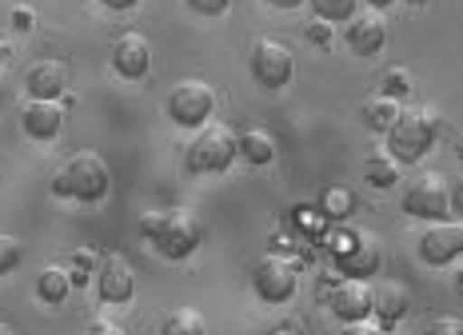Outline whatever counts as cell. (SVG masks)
Listing matches in <instances>:
<instances>
[{"mask_svg":"<svg viewBox=\"0 0 463 335\" xmlns=\"http://www.w3.org/2000/svg\"><path fill=\"white\" fill-rule=\"evenodd\" d=\"M140 236L156 247L164 260H188L200 247V239H204V228L188 208H168V212H144Z\"/></svg>","mask_w":463,"mask_h":335,"instance_id":"cell-1","label":"cell"},{"mask_svg":"<svg viewBox=\"0 0 463 335\" xmlns=\"http://www.w3.org/2000/svg\"><path fill=\"white\" fill-rule=\"evenodd\" d=\"M112 188V172L104 156L96 152H72L61 168L52 172V191L64 200H80V204H100Z\"/></svg>","mask_w":463,"mask_h":335,"instance_id":"cell-2","label":"cell"},{"mask_svg":"<svg viewBox=\"0 0 463 335\" xmlns=\"http://www.w3.org/2000/svg\"><path fill=\"white\" fill-rule=\"evenodd\" d=\"M436 136H439V116L431 108H403L395 124L388 128V156L395 164H416L423 160L431 148H436Z\"/></svg>","mask_w":463,"mask_h":335,"instance_id":"cell-3","label":"cell"},{"mask_svg":"<svg viewBox=\"0 0 463 335\" xmlns=\"http://www.w3.org/2000/svg\"><path fill=\"white\" fill-rule=\"evenodd\" d=\"M240 156V132H232L228 124H204L196 128V136L188 140L184 148V164L196 176H216V172H228L232 160Z\"/></svg>","mask_w":463,"mask_h":335,"instance_id":"cell-4","label":"cell"},{"mask_svg":"<svg viewBox=\"0 0 463 335\" xmlns=\"http://www.w3.org/2000/svg\"><path fill=\"white\" fill-rule=\"evenodd\" d=\"M248 72H252V80L260 88L279 92L292 84L296 56H292V48L284 41H276V36H260V41H252V48H248Z\"/></svg>","mask_w":463,"mask_h":335,"instance_id":"cell-5","label":"cell"},{"mask_svg":"<svg viewBox=\"0 0 463 335\" xmlns=\"http://www.w3.org/2000/svg\"><path fill=\"white\" fill-rule=\"evenodd\" d=\"M403 212L416 219H448L451 216V184L443 172H420L400 196Z\"/></svg>","mask_w":463,"mask_h":335,"instance_id":"cell-6","label":"cell"},{"mask_svg":"<svg viewBox=\"0 0 463 335\" xmlns=\"http://www.w3.org/2000/svg\"><path fill=\"white\" fill-rule=\"evenodd\" d=\"M164 108H168L172 124L196 132V128H204L212 120V112H216V92H212V84H204V80H180V84H172Z\"/></svg>","mask_w":463,"mask_h":335,"instance_id":"cell-7","label":"cell"},{"mask_svg":"<svg viewBox=\"0 0 463 335\" xmlns=\"http://www.w3.org/2000/svg\"><path fill=\"white\" fill-rule=\"evenodd\" d=\"M332 256H335V267H340L344 280H372L383 260L372 232H344L332 244Z\"/></svg>","mask_w":463,"mask_h":335,"instance_id":"cell-8","label":"cell"},{"mask_svg":"<svg viewBox=\"0 0 463 335\" xmlns=\"http://www.w3.org/2000/svg\"><path fill=\"white\" fill-rule=\"evenodd\" d=\"M420 260L431 267H448L463 256V219H431L416 239Z\"/></svg>","mask_w":463,"mask_h":335,"instance_id":"cell-9","label":"cell"},{"mask_svg":"<svg viewBox=\"0 0 463 335\" xmlns=\"http://www.w3.org/2000/svg\"><path fill=\"white\" fill-rule=\"evenodd\" d=\"M296 264L284 260V256H264L256 267H252V287L264 303H288L296 295Z\"/></svg>","mask_w":463,"mask_h":335,"instance_id":"cell-10","label":"cell"},{"mask_svg":"<svg viewBox=\"0 0 463 335\" xmlns=\"http://www.w3.org/2000/svg\"><path fill=\"white\" fill-rule=\"evenodd\" d=\"M96 295H100V303H128L132 295H137V272H132V264L124 260V256H100V264H96Z\"/></svg>","mask_w":463,"mask_h":335,"instance_id":"cell-11","label":"cell"},{"mask_svg":"<svg viewBox=\"0 0 463 335\" xmlns=\"http://www.w3.org/2000/svg\"><path fill=\"white\" fill-rule=\"evenodd\" d=\"M327 303H332V315H340L344 323L368 320L375 308V287H372V280H335Z\"/></svg>","mask_w":463,"mask_h":335,"instance_id":"cell-12","label":"cell"},{"mask_svg":"<svg viewBox=\"0 0 463 335\" xmlns=\"http://www.w3.org/2000/svg\"><path fill=\"white\" fill-rule=\"evenodd\" d=\"M152 69V44L140 33H124L112 41V72L124 80H144Z\"/></svg>","mask_w":463,"mask_h":335,"instance_id":"cell-13","label":"cell"},{"mask_svg":"<svg viewBox=\"0 0 463 335\" xmlns=\"http://www.w3.org/2000/svg\"><path fill=\"white\" fill-rule=\"evenodd\" d=\"M344 41H347V48H352L355 56H380L383 44H388V21H383L375 8L355 13L352 21H347V28H344Z\"/></svg>","mask_w":463,"mask_h":335,"instance_id":"cell-14","label":"cell"},{"mask_svg":"<svg viewBox=\"0 0 463 335\" xmlns=\"http://www.w3.org/2000/svg\"><path fill=\"white\" fill-rule=\"evenodd\" d=\"M72 84V72L64 60H36L24 76V88L28 100H64Z\"/></svg>","mask_w":463,"mask_h":335,"instance_id":"cell-15","label":"cell"},{"mask_svg":"<svg viewBox=\"0 0 463 335\" xmlns=\"http://www.w3.org/2000/svg\"><path fill=\"white\" fill-rule=\"evenodd\" d=\"M21 128L33 140H56L64 128V100H28L21 108Z\"/></svg>","mask_w":463,"mask_h":335,"instance_id":"cell-16","label":"cell"},{"mask_svg":"<svg viewBox=\"0 0 463 335\" xmlns=\"http://www.w3.org/2000/svg\"><path fill=\"white\" fill-rule=\"evenodd\" d=\"M375 287V308L372 315H380L383 323H400L411 308V292L403 287L400 280H383V284H372Z\"/></svg>","mask_w":463,"mask_h":335,"instance_id":"cell-17","label":"cell"},{"mask_svg":"<svg viewBox=\"0 0 463 335\" xmlns=\"http://www.w3.org/2000/svg\"><path fill=\"white\" fill-rule=\"evenodd\" d=\"M400 100H392V96H372V100L360 104V120L368 132H380V136H388V128L395 124V116H400Z\"/></svg>","mask_w":463,"mask_h":335,"instance_id":"cell-18","label":"cell"},{"mask_svg":"<svg viewBox=\"0 0 463 335\" xmlns=\"http://www.w3.org/2000/svg\"><path fill=\"white\" fill-rule=\"evenodd\" d=\"M72 272L69 267H41V275H36V295H41L44 303H64L72 292Z\"/></svg>","mask_w":463,"mask_h":335,"instance_id":"cell-19","label":"cell"},{"mask_svg":"<svg viewBox=\"0 0 463 335\" xmlns=\"http://www.w3.org/2000/svg\"><path fill=\"white\" fill-rule=\"evenodd\" d=\"M240 156H244L248 164H256V168L272 164V160H276V140L268 136L264 128H248V132H240Z\"/></svg>","mask_w":463,"mask_h":335,"instance_id":"cell-20","label":"cell"},{"mask_svg":"<svg viewBox=\"0 0 463 335\" xmlns=\"http://www.w3.org/2000/svg\"><path fill=\"white\" fill-rule=\"evenodd\" d=\"M364 180H368L372 188H395L400 184V164H395L388 152H372V156L364 160Z\"/></svg>","mask_w":463,"mask_h":335,"instance_id":"cell-21","label":"cell"},{"mask_svg":"<svg viewBox=\"0 0 463 335\" xmlns=\"http://www.w3.org/2000/svg\"><path fill=\"white\" fill-rule=\"evenodd\" d=\"M160 335H208V323L196 308H176V312L164 315Z\"/></svg>","mask_w":463,"mask_h":335,"instance_id":"cell-22","label":"cell"},{"mask_svg":"<svg viewBox=\"0 0 463 335\" xmlns=\"http://www.w3.org/2000/svg\"><path fill=\"white\" fill-rule=\"evenodd\" d=\"M320 212H324V219H347V216L355 212V191H352V188H344V184L324 188V196H320Z\"/></svg>","mask_w":463,"mask_h":335,"instance_id":"cell-23","label":"cell"},{"mask_svg":"<svg viewBox=\"0 0 463 335\" xmlns=\"http://www.w3.org/2000/svg\"><path fill=\"white\" fill-rule=\"evenodd\" d=\"M307 5H312L316 21H327V24H335V21L347 24L360 13V0H307Z\"/></svg>","mask_w":463,"mask_h":335,"instance_id":"cell-24","label":"cell"},{"mask_svg":"<svg viewBox=\"0 0 463 335\" xmlns=\"http://www.w3.org/2000/svg\"><path fill=\"white\" fill-rule=\"evenodd\" d=\"M411 92V72L408 69H388L380 80V96H392V100H403Z\"/></svg>","mask_w":463,"mask_h":335,"instance_id":"cell-25","label":"cell"},{"mask_svg":"<svg viewBox=\"0 0 463 335\" xmlns=\"http://www.w3.org/2000/svg\"><path fill=\"white\" fill-rule=\"evenodd\" d=\"M24 260V244L16 236H0V275H8L13 267H21Z\"/></svg>","mask_w":463,"mask_h":335,"instance_id":"cell-26","label":"cell"},{"mask_svg":"<svg viewBox=\"0 0 463 335\" xmlns=\"http://www.w3.org/2000/svg\"><path fill=\"white\" fill-rule=\"evenodd\" d=\"M228 5L232 0H188V8L192 13H200V16H224Z\"/></svg>","mask_w":463,"mask_h":335,"instance_id":"cell-27","label":"cell"},{"mask_svg":"<svg viewBox=\"0 0 463 335\" xmlns=\"http://www.w3.org/2000/svg\"><path fill=\"white\" fill-rule=\"evenodd\" d=\"M340 335H383V328H380V323H375V320H372V315H368V320H355V323H344V328H340Z\"/></svg>","mask_w":463,"mask_h":335,"instance_id":"cell-28","label":"cell"},{"mask_svg":"<svg viewBox=\"0 0 463 335\" xmlns=\"http://www.w3.org/2000/svg\"><path fill=\"white\" fill-rule=\"evenodd\" d=\"M428 335H463V323L451 320V315H439V320H431Z\"/></svg>","mask_w":463,"mask_h":335,"instance_id":"cell-29","label":"cell"},{"mask_svg":"<svg viewBox=\"0 0 463 335\" xmlns=\"http://www.w3.org/2000/svg\"><path fill=\"white\" fill-rule=\"evenodd\" d=\"M307 41L327 48V44H332V24H327V21H312V24H307Z\"/></svg>","mask_w":463,"mask_h":335,"instance_id":"cell-30","label":"cell"},{"mask_svg":"<svg viewBox=\"0 0 463 335\" xmlns=\"http://www.w3.org/2000/svg\"><path fill=\"white\" fill-rule=\"evenodd\" d=\"M84 335H128L120 328V323H112V320H92L89 328H84Z\"/></svg>","mask_w":463,"mask_h":335,"instance_id":"cell-31","label":"cell"},{"mask_svg":"<svg viewBox=\"0 0 463 335\" xmlns=\"http://www.w3.org/2000/svg\"><path fill=\"white\" fill-rule=\"evenodd\" d=\"M13 24L21 28V33H28V28H33V8H13Z\"/></svg>","mask_w":463,"mask_h":335,"instance_id":"cell-32","label":"cell"},{"mask_svg":"<svg viewBox=\"0 0 463 335\" xmlns=\"http://www.w3.org/2000/svg\"><path fill=\"white\" fill-rule=\"evenodd\" d=\"M451 208H456V212L463 216V180H459L456 188H451Z\"/></svg>","mask_w":463,"mask_h":335,"instance_id":"cell-33","label":"cell"},{"mask_svg":"<svg viewBox=\"0 0 463 335\" xmlns=\"http://www.w3.org/2000/svg\"><path fill=\"white\" fill-rule=\"evenodd\" d=\"M104 8H112V13H124V8H132L137 5V0H100Z\"/></svg>","mask_w":463,"mask_h":335,"instance_id":"cell-34","label":"cell"},{"mask_svg":"<svg viewBox=\"0 0 463 335\" xmlns=\"http://www.w3.org/2000/svg\"><path fill=\"white\" fill-rule=\"evenodd\" d=\"M268 5H272V8H284V13H288V8H300V5H307V0H268Z\"/></svg>","mask_w":463,"mask_h":335,"instance_id":"cell-35","label":"cell"},{"mask_svg":"<svg viewBox=\"0 0 463 335\" xmlns=\"http://www.w3.org/2000/svg\"><path fill=\"white\" fill-rule=\"evenodd\" d=\"M395 0H368V8H375V13H383V8H392Z\"/></svg>","mask_w":463,"mask_h":335,"instance_id":"cell-36","label":"cell"},{"mask_svg":"<svg viewBox=\"0 0 463 335\" xmlns=\"http://www.w3.org/2000/svg\"><path fill=\"white\" fill-rule=\"evenodd\" d=\"M8 56H13V48H8V41H0V64H5Z\"/></svg>","mask_w":463,"mask_h":335,"instance_id":"cell-37","label":"cell"},{"mask_svg":"<svg viewBox=\"0 0 463 335\" xmlns=\"http://www.w3.org/2000/svg\"><path fill=\"white\" fill-rule=\"evenodd\" d=\"M0 335H16L13 328H8V323H0Z\"/></svg>","mask_w":463,"mask_h":335,"instance_id":"cell-38","label":"cell"},{"mask_svg":"<svg viewBox=\"0 0 463 335\" xmlns=\"http://www.w3.org/2000/svg\"><path fill=\"white\" fill-rule=\"evenodd\" d=\"M408 5H428V0H408Z\"/></svg>","mask_w":463,"mask_h":335,"instance_id":"cell-39","label":"cell"},{"mask_svg":"<svg viewBox=\"0 0 463 335\" xmlns=\"http://www.w3.org/2000/svg\"><path fill=\"white\" fill-rule=\"evenodd\" d=\"M459 287H463V280H459Z\"/></svg>","mask_w":463,"mask_h":335,"instance_id":"cell-40","label":"cell"}]
</instances>
